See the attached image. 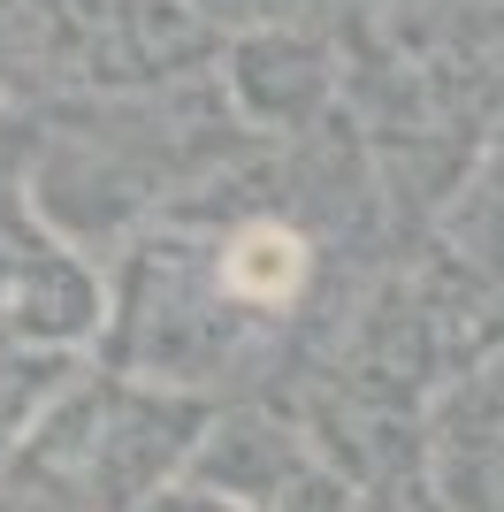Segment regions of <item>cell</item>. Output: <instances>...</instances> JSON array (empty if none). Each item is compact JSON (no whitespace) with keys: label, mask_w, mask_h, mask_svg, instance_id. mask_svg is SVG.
Segmentation results:
<instances>
[{"label":"cell","mask_w":504,"mask_h":512,"mask_svg":"<svg viewBox=\"0 0 504 512\" xmlns=\"http://www.w3.org/2000/svg\"><path fill=\"white\" fill-rule=\"evenodd\" d=\"M298 276H306V253H298V237L291 230H275V222H260V230H245L230 245V260H222V283H230L237 299H291Z\"/></svg>","instance_id":"cell-1"}]
</instances>
